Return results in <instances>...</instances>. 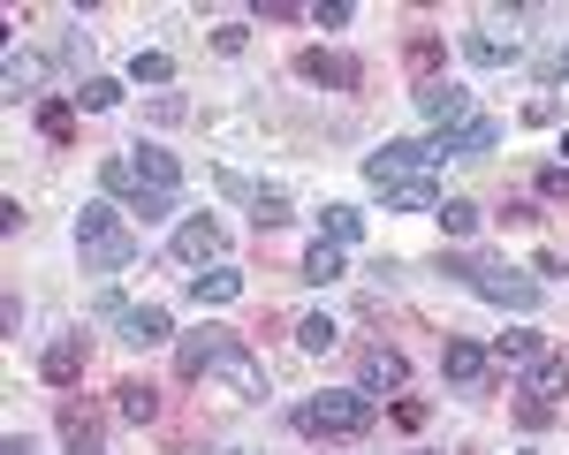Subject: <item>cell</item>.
<instances>
[{"mask_svg":"<svg viewBox=\"0 0 569 455\" xmlns=\"http://www.w3.org/2000/svg\"><path fill=\"white\" fill-rule=\"evenodd\" d=\"M517 425H525V433H547V425H555V403H539V395H517Z\"/></svg>","mask_w":569,"mask_h":455,"instance_id":"obj_35","label":"cell"},{"mask_svg":"<svg viewBox=\"0 0 569 455\" xmlns=\"http://www.w3.org/2000/svg\"><path fill=\"white\" fill-rule=\"evenodd\" d=\"M39 53H8V99H16V107H23V99H31V91H39Z\"/></svg>","mask_w":569,"mask_h":455,"instance_id":"obj_28","label":"cell"},{"mask_svg":"<svg viewBox=\"0 0 569 455\" xmlns=\"http://www.w3.org/2000/svg\"><path fill=\"white\" fill-rule=\"evenodd\" d=\"M372 425H380V395H365V387L305 395L297 403V433H311V441H365Z\"/></svg>","mask_w":569,"mask_h":455,"instance_id":"obj_3","label":"cell"},{"mask_svg":"<svg viewBox=\"0 0 569 455\" xmlns=\"http://www.w3.org/2000/svg\"><path fill=\"white\" fill-rule=\"evenodd\" d=\"M69 99H77L84 114H114V107H122V77H84Z\"/></svg>","mask_w":569,"mask_h":455,"instance_id":"obj_24","label":"cell"},{"mask_svg":"<svg viewBox=\"0 0 569 455\" xmlns=\"http://www.w3.org/2000/svg\"><path fill=\"white\" fill-rule=\"evenodd\" d=\"M53 425H61V441H69V455H99V441H107V410L91 403V395H61V410H53Z\"/></svg>","mask_w":569,"mask_h":455,"instance_id":"obj_7","label":"cell"},{"mask_svg":"<svg viewBox=\"0 0 569 455\" xmlns=\"http://www.w3.org/2000/svg\"><path fill=\"white\" fill-rule=\"evenodd\" d=\"M342 243H327V235H319V243H311L305 251V266H297V281H311V289H327V281H342Z\"/></svg>","mask_w":569,"mask_h":455,"instance_id":"obj_21","label":"cell"},{"mask_svg":"<svg viewBox=\"0 0 569 455\" xmlns=\"http://www.w3.org/2000/svg\"><path fill=\"white\" fill-rule=\"evenodd\" d=\"M144 122H160V130H176V122H190V99H182V91H160V99L144 107Z\"/></svg>","mask_w":569,"mask_h":455,"instance_id":"obj_32","label":"cell"},{"mask_svg":"<svg viewBox=\"0 0 569 455\" xmlns=\"http://www.w3.org/2000/svg\"><path fill=\"white\" fill-rule=\"evenodd\" d=\"M243 205H251V221H259V228H289V221H297V213H289V190H266V182H251Z\"/></svg>","mask_w":569,"mask_h":455,"instance_id":"obj_23","label":"cell"},{"mask_svg":"<svg viewBox=\"0 0 569 455\" xmlns=\"http://www.w3.org/2000/svg\"><path fill=\"white\" fill-rule=\"evenodd\" d=\"M388 417L402 425V433H418V425H426V403H418V395H402V403H388Z\"/></svg>","mask_w":569,"mask_h":455,"instance_id":"obj_38","label":"cell"},{"mask_svg":"<svg viewBox=\"0 0 569 455\" xmlns=\"http://www.w3.org/2000/svg\"><path fill=\"white\" fill-rule=\"evenodd\" d=\"M0 455H39V448H31L23 433H8V441H0Z\"/></svg>","mask_w":569,"mask_h":455,"instance_id":"obj_43","label":"cell"},{"mask_svg":"<svg viewBox=\"0 0 569 455\" xmlns=\"http://www.w3.org/2000/svg\"><path fill=\"white\" fill-rule=\"evenodd\" d=\"M509 395H539V403H562V395H569V357H562V350H539V357L525 364V387H509Z\"/></svg>","mask_w":569,"mask_h":455,"instance_id":"obj_15","label":"cell"},{"mask_svg":"<svg viewBox=\"0 0 569 455\" xmlns=\"http://www.w3.org/2000/svg\"><path fill=\"white\" fill-rule=\"evenodd\" d=\"M236 296H243V273H236V266H206V273H190V304L220 312V304H236Z\"/></svg>","mask_w":569,"mask_h":455,"instance_id":"obj_17","label":"cell"},{"mask_svg":"<svg viewBox=\"0 0 569 455\" xmlns=\"http://www.w3.org/2000/svg\"><path fill=\"white\" fill-rule=\"evenodd\" d=\"M357 387H365V395H402V387H410V364H402V350H388V342L357 350Z\"/></svg>","mask_w":569,"mask_h":455,"instance_id":"obj_8","label":"cell"},{"mask_svg":"<svg viewBox=\"0 0 569 455\" xmlns=\"http://www.w3.org/2000/svg\"><path fill=\"white\" fill-rule=\"evenodd\" d=\"M388 213H440V182L433 175L395 182V190H388Z\"/></svg>","mask_w":569,"mask_h":455,"instance_id":"obj_22","label":"cell"},{"mask_svg":"<svg viewBox=\"0 0 569 455\" xmlns=\"http://www.w3.org/2000/svg\"><path fill=\"white\" fill-rule=\"evenodd\" d=\"M463 53H471L479 69H501V61H517V39H493V31H471V39H463Z\"/></svg>","mask_w":569,"mask_h":455,"instance_id":"obj_27","label":"cell"},{"mask_svg":"<svg viewBox=\"0 0 569 455\" xmlns=\"http://www.w3.org/2000/svg\"><path fill=\"white\" fill-rule=\"evenodd\" d=\"M440 144V160H486L493 144H501V122L493 114H471V122H456L448 136H433Z\"/></svg>","mask_w":569,"mask_h":455,"instance_id":"obj_13","label":"cell"},{"mask_svg":"<svg viewBox=\"0 0 569 455\" xmlns=\"http://www.w3.org/2000/svg\"><path fill=\"white\" fill-rule=\"evenodd\" d=\"M39 136H46V144H61V152L77 144V99H69V91L39 99Z\"/></svg>","mask_w":569,"mask_h":455,"instance_id":"obj_18","label":"cell"},{"mask_svg":"<svg viewBox=\"0 0 569 455\" xmlns=\"http://www.w3.org/2000/svg\"><path fill=\"white\" fill-rule=\"evenodd\" d=\"M99 455H107V448H99Z\"/></svg>","mask_w":569,"mask_h":455,"instance_id":"obj_44","label":"cell"},{"mask_svg":"<svg viewBox=\"0 0 569 455\" xmlns=\"http://www.w3.org/2000/svg\"><path fill=\"white\" fill-rule=\"evenodd\" d=\"M319 235H327V243H357V235H365V213H357V205H327V213H319Z\"/></svg>","mask_w":569,"mask_h":455,"instance_id":"obj_26","label":"cell"},{"mask_svg":"<svg viewBox=\"0 0 569 455\" xmlns=\"http://www.w3.org/2000/svg\"><path fill=\"white\" fill-rule=\"evenodd\" d=\"M84 364H91V342H84V334H61V342H46L39 380H46V387H77V380H84Z\"/></svg>","mask_w":569,"mask_h":455,"instance_id":"obj_11","label":"cell"},{"mask_svg":"<svg viewBox=\"0 0 569 455\" xmlns=\"http://www.w3.org/2000/svg\"><path fill=\"white\" fill-rule=\"evenodd\" d=\"M114 410H122L130 425H160V387H152V380H122V387H114Z\"/></svg>","mask_w":569,"mask_h":455,"instance_id":"obj_20","label":"cell"},{"mask_svg":"<svg viewBox=\"0 0 569 455\" xmlns=\"http://www.w3.org/2000/svg\"><path fill=\"white\" fill-rule=\"evenodd\" d=\"M402 69H410V84L426 91V84H440V69H448V39L440 31H402Z\"/></svg>","mask_w":569,"mask_h":455,"instance_id":"obj_9","label":"cell"},{"mask_svg":"<svg viewBox=\"0 0 569 455\" xmlns=\"http://www.w3.org/2000/svg\"><path fill=\"white\" fill-rule=\"evenodd\" d=\"M440 372H448L463 395H486V387H493V357H486L479 342H448V350H440Z\"/></svg>","mask_w":569,"mask_h":455,"instance_id":"obj_12","label":"cell"},{"mask_svg":"<svg viewBox=\"0 0 569 455\" xmlns=\"http://www.w3.org/2000/svg\"><path fill=\"white\" fill-rule=\"evenodd\" d=\"M206 380H228L243 403H266V372H259V357H251V342L243 334H220L213 326V350H206Z\"/></svg>","mask_w":569,"mask_h":455,"instance_id":"obj_5","label":"cell"},{"mask_svg":"<svg viewBox=\"0 0 569 455\" xmlns=\"http://www.w3.org/2000/svg\"><path fill=\"white\" fill-rule=\"evenodd\" d=\"M137 251H144V235H137V228L122 221L107 198L77 213V259H84V273H99V281H107V273L137 266Z\"/></svg>","mask_w":569,"mask_h":455,"instance_id":"obj_2","label":"cell"},{"mask_svg":"<svg viewBox=\"0 0 569 455\" xmlns=\"http://www.w3.org/2000/svg\"><path fill=\"white\" fill-rule=\"evenodd\" d=\"M525 122H531V130H555V122H562V99H531Z\"/></svg>","mask_w":569,"mask_h":455,"instance_id":"obj_39","label":"cell"},{"mask_svg":"<svg viewBox=\"0 0 569 455\" xmlns=\"http://www.w3.org/2000/svg\"><path fill=\"white\" fill-rule=\"evenodd\" d=\"M130 213H144V221H168V213H176V190H137Z\"/></svg>","mask_w":569,"mask_h":455,"instance_id":"obj_34","label":"cell"},{"mask_svg":"<svg viewBox=\"0 0 569 455\" xmlns=\"http://www.w3.org/2000/svg\"><path fill=\"white\" fill-rule=\"evenodd\" d=\"M418 114H426V122H433V130L448 136L456 122H471L479 107H471V91H456L448 77H440V84H426V91H418Z\"/></svg>","mask_w":569,"mask_h":455,"instance_id":"obj_14","label":"cell"},{"mask_svg":"<svg viewBox=\"0 0 569 455\" xmlns=\"http://www.w3.org/2000/svg\"><path fill=\"white\" fill-rule=\"evenodd\" d=\"M206 350H213V326H206V334H182V342H176V372H182V380H206Z\"/></svg>","mask_w":569,"mask_h":455,"instance_id":"obj_29","label":"cell"},{"mask_svg":"<svg viewBox=\"0 0 569 455\" xmlns=\"http://www.w3.org/2000/svg\"><path fill=\"white\" fill-rule=\"evenodd\" d=\"M130 168L144 190H182V168H176V152H160V144H137L130 152Z\"/></svg>","mask_w":569,"mask_h":455,"instance_id":"obj_19","label":"cell"},{"mask_svg":"<svg viewBox=\"0 0 569 455\" xmlns=\"http://www.w3.org/2000/svg\"><path fill=\"white\" fill-rule=\"evenodd\" d=\"M539 77H547V84H562V77H569V46H562V53H547V61H539Z\"/></svg>","mask_w":569,"mask_h":455,"instance_id":"obj_42","label":"cell"},{"mask_svg":"<svg viewBox=\"0 0 569 455\" xmlns=\"http://www.w3.org/2000/svg\"><path fill=\"white\" fill-rule=\"evenodd\" d=\"M433 221L448 228V235H471V228H479V205H471V198H440Z\"/></svg>","mask_w":569,"mask_h":455,"instance_id":"obj_30","label":"cell"},{"mask_svg":"<svg viewBox=\"0 0 569 455\" xmlns=\"http://www.w3.org/2000/svg\"><path fill=\"white\" fill-rule=\"evenodd\" d=\"M357 8L350 0H319V8H311V23H319V31H342V23H350Z\"/></svg>","mask_w":569,"mask_h":455,"instance_id":"obj_37","label":"cell"},{"mask_svg":"<svg viewBox=\"0 0 569 455\" xmlns=\"http://www.w3.org/2000/svg\"><path fill=\"white\" fill-rule=\"evenodd\" d=\"M539 198H547V205H569V160L539 168Z\"/></svg>","mask_w":569,"mask_h":455,"instance_id":"obj_36","label":"cell"},{"mask_svg":"<svg viewBox=\"0 0 569 455\" xmlns=\"http://www.w3.org/2000/svg\"><path fill=\"white\" fill-rule=\"evenodd\" d=\"M493 357L501 364H531L539 357V334H493Z\"/></svg>","mask_w":569,"mask_h":455,"instance_id":"obj_33","label":"cell"},{"mask_svg":"<svg viewBox=\"0 0 569 455\" xmlns=\"http://www.w3.org/2000/svg\"><path fill=\"white\" fill-rule=\"evenodd\" d=\"M501 221H509V228H539V205H531V198H509Z\"/></svg>","mask_w":569,"mask_h":455,"instance_id":"obj_41","label":"cell"},{"mask_svg":"<svg viewBox=\"0 0 569 455\" xmlns=\"http://www.w3.org/2000/svg\"><path fill=\"white\" fill-rule=\"evenodd\" d=\"M168 334H176L168 304H130V312H122V342H130V350H160Z\"/></svg>","mask_w":569,"mask_h":455,"instance_id":"obj_16","label":"cell"},{"mask_svg":"<svg viewBox=\"0 0 569 455\" xmlns=\"http://www.w3.org/2000/svg\"><path fill=\"white\" fill-rule=\"evenodd\" d=\"M243 46H251L243 23H220V31H213V53H243Z\"/></svg>","mask_w":569,"mask_h":455,"instance_id":"obj_40","label":"cell"},{"mask_svg":"<svg viewBox=\"0 0 569 455\" xmlns=\"http://www.w3.org/2000/svg\"><path fill=\"white\" fill-rule=\"evenodd\" d=\"M297 77L319 84V91H357L365 84V61H357V53H335V46H305V53H297Z\"/></svg>","mask_w":569,"mask_h":455,"instance_id":"obj_6","label":"cell"},{"mask_svg":"<svg viewBox=\"0 0 569 455\" xmlns=\"http://www.w3.org/2000/svg\"><path fill=\"white\" fill-rule=\"evenodd\" d=\"M220 251H228V235H220L213 213H190V221L176 228V259L182 266H220Z\"/></svg>","mask_w":569,"mask_h":455,"instance_id":"obj_10","label":"cell"},{"mask_svg":"<svg viewBox=\"0 0 569 455\" xmlns=\"http://www.w3.org/2000/svg\"><path fill=\"white\" fill-rule=\"evenodd\" d=\"M335 342H342V326H335V318H327V312L297 318V350H311V357H327V350H335Z\"/></svg>","mask_w":569,"mask_h":455,"instance_id":"obj_25","label":"cell"},{"mask_svg":"<svg viewBox=\"0 0 569 455\" xmlns=\"http://www.w3.org/2000/svg\"><path fill=\"white\" fill-rule=\"evenodd\" d=\"M130 84H176V61H168V53H137Z\"/></svg>","mask_w":569,"mask_h":455,"instance_id":"obj_31","label":"cell"},{"mask_svg":"<svg viewBox=\"0 0 569 455\" xmlns=\"http://www.w3.org/2000/svg\"><path fill=\"white\" fill-rule=\"evenodd\" d=\"M440 273H456L471 296L501 304V312H531L539 304V273L509 266V259H471V251H440Z\"/></svg>","mask_w":569,"mask_h":455,"instance_id":"obj_1","label":"cell"},{"mask_svg":"<svg viewBox=\"0 0 569 455\" xmlns=\"http://www.w3.org/2000/svg\"><path fill=\"white\" fill-rule=\"evenodd\" d=\"M426 168H440V144H426V136H395V144H380V152L365 160V182L388 198L395 182H418Z\"/></svg>","mask_w":569,"mask_h":455,"instance_id":"obj_4","label":"cell"}]
</instances>
